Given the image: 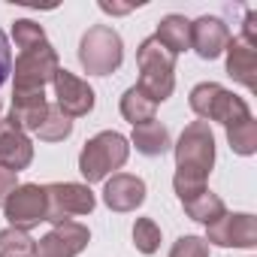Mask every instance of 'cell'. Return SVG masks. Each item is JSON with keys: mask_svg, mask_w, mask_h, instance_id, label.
<instances>
[{"mask_svg": "<svg viewBox=\"0 0 257 257\" xmlns=\"http://www.w3.org/2000/svg\"><path fill=\"white\" fill-rule=\"evenodd\" d=\"M134 245L140 254H155L161 248V227L155 218H137L134 224Z\"/></svg>", "mask_w": 257, "mask_h": 257, "instance_id": "cb8c5ba5", "label": "cell"}, {"mask_svg": "<svg viewBox=\"0 0 257 257\" xmlns=\"http://www.w3.org/2000/svg\"><path fill=\"white\" fill-rule=\"evenodd\" d=\"M206 245L218 248H254L257 245V221L248 212H224L218 221L206 227Z\"/></svg>", "mask_w": 257, "mask_h": 257, "instance_id": "9c48e42d", "label": "cell"}, {"mask_svg": "<svg viewBox=\"0 0 257 257\" xmlns=\"http://www.w3.org/2000/svg\"><path fill=\"white\" fill-rule=\"evenodd\" d=\"M52 85H55V97H58L55 106H58L67 118H85V115L94 109L97 94H94V88H91L85 79H79L76 73L58 67Z\"/></svg>", "mask_w": 257, "mask_h": 257, "instance_id": "8fae6325", "label": "cell"}, {"mask_svg": "<svg viewBox=\"0 0 257 257\" xmlns=\"http://www.w3.org/2000/svg\"><path fill=\"white\" fill-rule=\"evenodd\" d=\"M146 182L134 173H115L103 182V203L112 212H137L146 203Z\"/></svg>", "mask_w": 257, "mask_h": 257, "instance_id": "7c38bea8", "label": "cell"}, {"mask_svg": "<svg viewBox=\"0 0 257 257\" xmlns=\"http://www.w3.org/2000/svg\"><path fill=\"white\" fill-rule=\"evenodd\" d=\"M49 112V97L46 91H31V94H13V112L10 121L22 134H37L40 124L46 121Z\"/></svg>", "mask_w": 257, "mask_h": 257, "instance_id": "2e32d148", "label": "cell"}, {"mask_svg": "<svg viewBox=\"0 0 257 257\" xmlns=\"http://www.w3.org/2000/svg\"><path fill=\"white\" fill-rule=\"evenodd\" d=\"M58 67H61V61H58V52L52 49L49 40L40 46L19 49L16 67H13V94L46 91V85H52Z\"/></svg>", "mask_w": 257, "mask_h": 257, "instance_id": "8992f818", "label": "cell"}, {"mask_svg": "<svg viewBox=\"0 0 257 257\" xmlns=\"http://www.w3.org/2000/svg\"><path fill=\"white\" fill-rule=\"evenodd\" d=\"M124 121H131L134 127L137 124H146V121H155V112H158V103H152L137 85H131L124 94H121V103H118Z\"/></svg>", "mask_w": 257, "mask_h": 257, "instance_id": "ffe728a7", "label": "cell"}, {"mask_svg": "<svg viewBox=\"0 0 257 257\" xmlns=\"http://www.w3.org/2000/svg\"><path fill=\"white\" fill-rule=\"evenodd\" d=\"M227 43H230V31L218 16H200L197 22H191V49L203 61L221 58Z\"/></svg>", "mask_w": 257, "mask_h": 257, "instance_id": "5bb4252c", "label": "cell"}, {"mask_svg": "<svg viewBox=\"0 0 257 257\" xmlns=\"http://www.w3.org/2000/svg\"><path fill=\"white\" fill-rule=\"evenodd\" d=\"M19 185H22V182H19V173H13V170H7V167H0V209H4L7 197H10Z\"/></svg>", "mask_w": 257, "mask_h": 257, "instance_id": "83f0119b", "label": "cell"}, {"mask_svg": "<svg viewBox=\"0 0 257 257\" xmlns=\"http://www.w3.org/2000/svg\"><path fill=\"white\" fill-rule=\"evenodd\" d=\"M37 239H31V233L7 227L0 230V257H31L34 254Z\"/></svg>", "mask_w": 257, "mask_h": 257, "instance_id": "603a6c76", "label": "cell"}, {"mask_svg": "<svg viewBox=\"0 0 257 257\" xmlns=\"http://www.w3.org/2000/svg\"><path fill=\"white\" fill-rule=\"evenodd\" d=\"M34 164V143L28 134H22L19 127L4 118L0 121V167H7L13 173H22Z\"/></svg>", "mask_w": 257, "mask_h": 257, "instance_id": "9a60e30c", "label": "cell"}, {"mask_svg": "<svg viewBox=\"0 0 257 257\" xmlns=\"http://www.w3.org/2000/svg\"><path fill=\"white\" fill-rule=\"evenodd\" d=\"M140 155L146 158H161L173 149V140H170V131H167V124H161L158 118L155 121H146V124H137L134 127V137L127 140Z\"/></svg>", "mask_w": 257, "mask_h": 257, "instance_id": "e0dca14e", "label": "cell"}, {"mask_svg": "<svg viewBox=\"0 0 257 257\" xmlns=\"http://www.w3.org/2000/svg\"><path fill=\"white\" fill-rule=\"evenodd\" d=\"M97 7H100L103 13H109V16H127V13L134 10V4H109V0H100Z\"/></svg>", "mask_w": 257, "mask_h": 257, "instance_id": "f1b7e54d", "label": "cell"}, {"mask_svg": "<svg viewBox=\"0 0 257 257\" xmlns=\"http://www.w3.org/2000/svg\"><path fill=\"white\" fill-rule=\"evenodd\" d=\"M46 203H49L46 221L55 227L64 221L91 215L97 206V197H94L91 185H85V182H55V185H46Z\"/></svg>", "mask_w": 257, "mask_h": 257, "instance_id": "52a82bcc", "label": "cell"}, {"mask_svg": "<svg viewBox=\"0 0 257 257\" xmlns=\"http://www.w3.org/2000/svg\"><path fill=\"white\" fill-rule=\"evenodd\" d=\"M155 40H158L173 58H179L182 52L191 49V22H188L185 16H179V13H170V16H164V19L158 22Z\"/></svg>", "mask_w": 257, "mask_h": 257, "instance_id": "ac0fdd59", "label": "cell"}, {"mask_svg": "<svg viewBox=\"0 0 257 257\" xmlns=\"http://www.w3.org/2000/svg\"><path fill=\"white\" fill-rule=\"evenodd\" d=\"M176 152V176H173V191L179 200H188L200 191H206V182L215 167V134L206 121H191L179 134V143L173 146Z\"/></svg>", "mask_w": 257, "mask_h": 257, "instance_id": "6da1fadb", "label": "cell"}, {"mask_svg": "<svg viewBox=\"0 0 257 257\" xmlns=\"http://www.w3.org/2000/svg\"><path fill=\"white\" fill-rule=\"evenodd\" d=\"M182 206H185V212H188L191 221H200V224H206V227H209L212 221H218V218L227 212L224 200H221L218 194H212L209 188L200 191V194H194V197H188V200H182Z\"/></svg>", "mask_w": 257, "mask_h": 257, "instance_id": "d6986e66", "label": "cell"}, {"mask_svg": "<svg viewBox=\"0 0 257 257\" xmlns=\"http://www.w3.org/2000/svg\"><path fill=\"white\" fill-rule=\"evenodd\" d=\"M73 134V118H67L55 103H49V112H46V121L40 124L37 137L43 143H64L67 137Z\"/></svg>", "mask_w": 257, "mask_h": 257, "instance_id": "7402d4cb", "label": "cell"}, {"mask_svg": "<svg viewBox=\"0 0 257 257\" xmlns=\"http://www.w3.org/2000/svg\"><path fill=\"white\" fill-rule=\"evenodd\" d=\"M224 58H227V76L233 82H239L242 88L254 91L257 88V43L245 40L242 34L230 37Z\"/></svg>", "mask_w": 257, "mask_h": 257, "instance_id": "4fadbf2b", "label": "cell"}, {"mask_svg": "<svg viewBox=\"0 0 257 257\" xmlns=\"http://www.w3.org/2000/svg\"><path fill=\"white\" fill-rule=\"evenodd\" d=\"M124 61L121 34L109 25H94L79 40V64L88 76H109Z\"/></svg>", "mask_w": 257, "mask_h": 257, "instance_id": "5b68a950", "label": "cell"}, {"mask_svg": "<svg viewBox=\"0 0 257 257\" xmlns=\"http://www.w3.org/2000/svg\"><path fill=\"white\" fill-rule=\"evenodd\" d=\"M131 158V143L118 131H100L97 137H91L82 152H79V173L85 179V185L94 182H106L109 176H115V170H121Z\"/></svg>", "mask_w": 257, "mask_h": 257, "instance_id": "7a4b0ae2", "label": "cell"}, {"mask_svg": "<svg viewBox=\"0 0 257 257\" xmlns=\"http://www.w3.org/2000/svg\"><path fill=\"white\" fill-rule=\"evenodd\" d=\"M170 257H209V245L203 236H179L170 248Z\"/></svg>", "mask_w": 257, "mask_h": 257, "instance_id": "484cf974", "label": "cell"}, {"mask_svg": "<svg viewBox=\"0 0 257 257\" xmlns=\"http://www.w3.org/2000/svg\"><path fill=\"white\" fill-rule=\"evenodd\" d=\"M137 67H140V82L137 88L152 100V103H164L173 97L176 91V58L155 40H143L137 49Z\"/></svg>", "mask_w": 257, "mask_h": 257, "instance_id": "3957f363", "label": "cell"}, {"mask_svg": "<svg viewBox=\"0 0 257 257\" xmlns=\"http://www.w3.org/2000/svg\"><path fill=\"white\" fill-rule=\"evenodd\" d=\"M227 143H230V149H233L236 155H242V158L257 155V121H254V118H245V121L227 127Z\"/></svg>", "mask_w": 257, "mask_h": 257, "instance_id": "44dd1931", "label": "cell"}, {"mask_svg": "<svg viewBox=\"0 0 257 257\" xmlns=\"http://www.w3.org/2000/svg\"><path fill=\"white\" fill-rule=\"evenodd\" d=\"M0 112H4V100H0Z\"/></svg>", "mask_w": 257, "mask_h": 257, "instance_id": "f546056e", "label": "cell"}, {"mask_svg": "<svg viewBox=\"0 0 257 257\" xmlns=\"http://www.w3.org/2000/svg\"><path fill=\"white\" fill-rule=\"evenodd\" d=\"M46 209H49V203H46V185L25 182V185H19L7 197L4 218L10 221V227L28 233L31 227H37L40 221H46Z\"/></svg>", "mask_w": 257, "mask_h": 257, "instance_id": "ba28073f", "label": "cell"}, {"mask_svg": "<svg viewBox=\"0 0 257 257\" xmlns=\"http://www.w3.org/2000/svg\"><path fill=\"white\" fill-rule=\"evenodd\" d=\"M13 40H16L19 49H28V46L46 43L49 37H46V31H43L40 22H34V19H19V22L13 25Z\"/></svg>", "mask_w": 257, "mask_h": 257, "instance_id": "d4e9b609", "label": "cell"}, {"mask_svg": "<svg viewBox=\"0 0 257 257\" xmlns=\"http://www.w3.org/2000/svg\"><path fill=\"white\" fill-rule=\"evenodd\" d=\"M188 103H191V112L200 121H206V124L218 121V124H224V131L233 127V124H239V121H245V118H251V106L239 94L227 91L218 82H200V85H194Z\"/></svg>", "mask_w": 257, "mask_h": 257, "instance_id": "277c9868", "label": "cell"}, {"mask_svg": "<svg viewBox=\"0 0 257 257\" xmlns=\"http://www.w3.org/2000/svg\"><path fill=\"white\" fill-rule=\"evenodd\" d=\"M13 73V49H10V40L4 34V28H0V85H4Z\"/></svg>", "mask_w": 257, "mask_h": 257, "instance_id": "4316f807", "label": "cell"}, {"mask_svg": "<svg viewBox=\"0 0 257 257\" xmlns=\"http://www.w3.org/2000/svg\"><path fill=\"white\" fill-rule=\"evenodd\" d=\"M91 242V230L79 221H64L55 224L37 245L34 257H79Z\"/></svg>", "mask_w": 257, "mask_h": 257, "instance_id": "30bf717a", "label": "cell"}]
</instances>
